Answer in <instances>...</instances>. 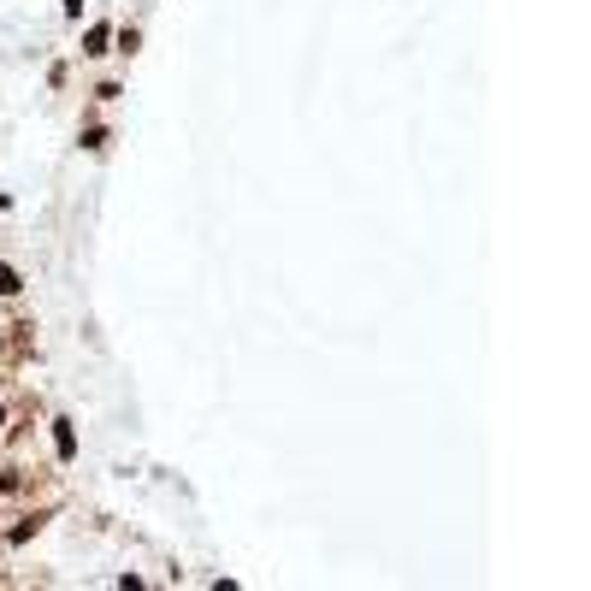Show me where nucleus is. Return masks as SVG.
Returning a JSON list of instances; mask_svg holds the SVG:
<instances>
[{
	"instance_id": "1",
	"label": "nucleus",
	"mask_w": 591,
	"mask_h": 591,
	"mask_svg": "<svg viewBox=\"0 0 591 591\" xmlns=\"http://www.w3.org/2000/svg\"><path fill=\"white\" fill-rule=\"evenodd\" d=\"M12 290H18V272H12V267H0V296H12Z\"/></svg>"
}]
</instances>
